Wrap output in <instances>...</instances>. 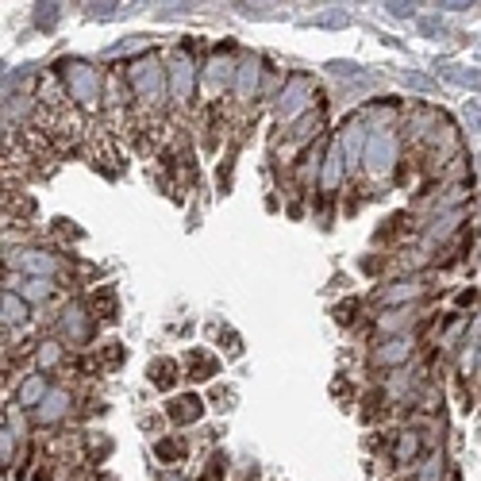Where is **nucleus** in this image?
<instances>
[{"instance_id": "nucleus-21", "label": "nucleus", "mask_w": 481, "mask_h": 481, "mask_svg": "<svg viewBox=\"0 0 481 481\" xmlns=\"http://www.w3.org/2000/svg\"><path fill=\"white\" fill-rule=\"evenodd\" d=\"M0 312H5V331H24L31 324V304L15 293V289H5V300H0Z\"/></svg>"}, {"instance_id": "nucleus-26", "label": "nucleus", "mask_w": 481, "mask_h": 481, "mask_svg": "<svg viewBox=\"0 0 481 481\" xmlns=\"http://www.w3.org/2000/svg\"><path fill=\"white\" fill-rule=\"evenodd\" d=\"M147 378H151L154 389H173V385H178V362H173V358H154Z\"/></svg>"}, {"instance_id": "nucleus-35", "label": "nucleus", "mask_w": 481, "mask_h": 481, "mask_svg": "<svg viewBox=\"0 0 481 481\" xmlns=\"http://www.w3.org/2000/svg\"><path fill=\"white\" fill-rule=\"evenodd\" d=\"M328 74H335V77H358L362 70L355 66V62H328Z\"/></svg>"}, {"instance_id": "nucleus-10", "label": "nucleus", "mask_w": 481, "mask_h": 481, "mask_svg": "<svg viewBox=\"0 0 481 481\" xmlns=\"http://www.w3.org/2000/svg\"><path fill=\"white\" fill-rule=\"evenodd\" d=\"M266 66V62L259 58V54H243V58H239V74H235V89H231V104L239 108V112H243V116H247V112L254 108V104H259V93H262V70Z\"/></svg>"}, {"instance_id": "nucleus-9", "label": "nucleus", "mask_w": 481, "mask_h": 481, "mask_svg": "<svg viewBox=\"0 0 481 481\" xmlns=\"http://www.w3.org/2000/svg\"><path fill=\"white\" fill-rule=\"evenodd\" d=\"M431 293V281L424 274H408V278H397L389 285L374 289V304L385 309H420V300Z\"/></svg>"}, {"instance_id": "nucleus-12", "label": "nucleus", "mask_w": 481, "mask_h": 481, "mask_svg": "<svg viewBox=\"0 0 481 481\" xmlns=\"http://www.w3.org/2000/svg\"><path fill=\"white\" fill-rule=\"evenodd\" d=\"M74 408H77V393L70 389V385H54L51 397L31 412V420H35V427H58V424L70 420Z\"/></svg>"}, {"instance_id": "nucleus-38", "label": "nucleus", "mask_w": 481, "mask_h": 481, "mask_svg": "<svg viewBox=\"0 0 481 481\" xmlns=\"http://www.w3.org/2000/svg\"><path fill=\"white\" fill-rule=\"evenodd\" d=\"M405 82H408L412 89H431V82H427V77H420V74H405Z\"/></svg>"}, {"instance_id": "nucleus-34", "label": "nucleus", "mask_w": 481, "mask_h": 481, "mask_svg": "<svg viewBox=\"0 0 481 481\" xmlns=\"http://www.w3.org/2000/svg\"><path fill=\"white\" fill-rule=\"evenodd\" d=\"M358 309H362V300H343V304H335V319H339V324H355V319H358Z\"/></svg>"}, {"instance_id": "nucleus-13", "label": "nucleus", "mask_w": 481, "mask_h": 481, "mask_svg": "<svg viewBox=\"0 0 481 481\" xmlns=\"http://www.w3.org/2000/svg\"><path fill=\"white\" fill-rule=\"evenodd\" d=\"M328 142L331 139H319L316 147H309L304 151L297 162H293V170H289V182H293L300 192H319V173H324V154H328Z\"/></svg>"}, {"instance_id": "nucleus-32", "label": "nucleus", "mask_w": 481, "mask_h": 481, "mask_svg": "<svg viewBox=\"0 0 481 481\" xmlns=\"http://www.w3.org/2000/svg\"><path fill=\"white\" fill-rule=\"evenodd\" d=\"M85 451H89L93 462H101V458L112 455V439L108 436H85Z\"/></svg>"}, {"instance_id": "nucleus-2", "label": "nucleus", "mask_w": 481, "mask_h": 481, "mask_svg": "<svg viewBox=\"0 0 481 481\" xmlns=\"http://www.w3.org/2000/svg\"><path fill=\"white\" fill-rule=\"evenodd\" d=\"M54 74L62 77V85L70 93V104L82 112L85 120H93L96 112H104V93H108V74L89 58H58Z\"/></svg>"}, {"instance_id": "nucleus-25", "label": "nucleus", "mask_w": 481, "mask_h": 481, "mask_svg": "<svg viewBox=\"0 0 481 481\" xmlns=\"http://www.w3.org/2000/svg\"><path fill=\"white\" fill-rule=\"evenodd\" d=\"M15 293H20L31 309L35 304H46V300H54L58 293V281H43V278H24V285H15Z\"/></svg>"}, {"instance_id": "nucleus-28", "label": "nucleus", "mask_w": 481, "mask_h": 481, "mask_svg": "<svg viewBox=\"0 0 481 481\" xmlns=\"http://www.w3.org/2000/svg\"><path fill=\"white\" fill-rule=\"evenodd\" d=\"M443 474H447V462H443V455L436 451V455H427V462L420 470L412 474V481H443Z\"/></svg>"}, {"instance_id": "nucleus-4", "label": "nucleus", "mask_w": 481, "mask_h": 481, "mask_svg": "<svg viewBox=\"0 0 481 481\" xmlns=\"http://www.w3.org/2000/svg\"><path fill=\"white\" fill-rule=\"evenodd\" d=\"M316 108H324V89L316 85V77L312 74H297V70L285 74L281 89L274 93V123L289 132V127L300 123Z\"/></svg>"}, {"instance_id": "nucleus-18", "label": "nucleus", "mask_w": 481, "mask_h": 481, "mask_svg": "<svg viewBox=\"0 0 481 481\" xmlns=\"http://www.w3.org/2000/svg\"><path fill=\"white\" fill-rule=\"evenodd\" d=\"M31 358H35V370L39 374L70 370V362H74V358H66V343H62V339H43V343H35Z\"/></svg>"}, {"instance_id": "nucleus-27", "label": "nucleus", "mask_w": 481, "mask_h": 481, "mask_svg": "<svg viewBox=\"0 0 481 481\" xmlns=\"http://www.w3.org/2000/svg\"><path fill=\"white\" fill-rule=\"evenodd\" d=\"M12 462H15V431L5 416V424H0V466H5V474L12 470Z\"/></svg>"}, {"instance_id": "nucleus-3", "label": "nucleus", "mask_w": 481, "mask_h": 481, "mask_svg": "<svg viewBox=\"0 0 481 481\" xmlns=\"http://www.w3.org/2000/svg\"><path fill=\"white\" fill-rule=\"evenodd\" d=\"M405 166V135H400L397 123H374L370 142H366V154H362V182L366 185H389L393 173Z\"/></svg>"}, {"instance_id": "nucleus-22", "label": "nucleus", "mask_w": 481, "mask_h": 481, "mask_svg": "<svg viewBox=\"0 0 481 481\" xmlns=\"http://www.w3.org/2000/svg\"><path fill=\"white\" fill-rule=\"evenodd\" d=\"M185 366H189V378L192 381H212L220 374V358L212 355V350H204V347H192Z\"/></svg>"}, {"instance_id": "nucleus-1", "label": "nucleus", "mask_w": 481, "mask_h": 481, "mask_svg": "<svg viewBox=\"0 0 481 481\" xmlns=\"http://www.w3.org/2000/svg\"><path fill=\"white\" fill-rule=\"evenodd\" d=\"M123 82L132 89V104L139 112V120L154 127L158 120L173 108L170 104V74H166V54L158 51H142L132 62H120Z\"/></svg>"}, {"instance_id": "nucleus-31", "label": "nucleus", "mask_w": 481, "mask_h": 481, "mask_svg": "<svg viewBox=\"0 0 481 481\" xmlns=\"http://www.w3.org/2000/svg\"><path fill=\"white\" fill-rule=\"evenodd\" d=\"M62 20V5H39L35 8V27L39 31H54Z\"/></svg>"}, {"instance_id": "nucleus-23", "label": "nucleus", "mask_w": 481, "mask_h": 481, "mask_svg": "<svg viewBox=\"0 0 481 481\" xmlns=\"http://www.w3.org/2000/svg\"><path fill=\"white\" fill-rule=\"evenodd\" d=\"M154 458L162 462V466H182L189 458V443L178 439V436H158L154 439Z\"/></svg>"}, {"instance_id": "nucleus-29", "label": "nucleus", "mask_w": 481, "mask_h": 481, "mask_svg": "<svg viewBox=\"0 0 481 481\" xmlns=\"http://www.w3.org/2000/svg\"><path fill=\"white\" fill-rule=\"evenodd\" d=\"M96 358H101L104 370H120L123 358H127V350L120 343H104V347H96Z\"/></svg>"}, {"instance_id": "nucleus-33", "label": "nucleus", "mask_w": 481, "mask_h": 481, "mask_svg": "<svg viewBox=\"0 0 481 481\" xmlns=\"http://www.w3.org/2000/svg\"><path fill=\"white\" fill-rule=\"evenodd\" d=\"M228 477V455H212V462H208V470H204V477L201 481H223Z\"/></svg>"}, {"instance_id": "nucleus-7", "label": "nucleus", "mask_w": 481, "mask_h": 481, "mask_svg": "<svg viewBox=\"0 0 481 481\" xmlns=\"http://www.w3.org/2000/svg\"><path fill=\"white\" fill-rule=\"evenodd\" d=\"M8 270H15V274H24V278L62 281L70 274V262L46 247H15V250H8Z\"/></svg>"}, {"instance_id": "nucleus-8", "label": "nucleus", "mask_w": 481, "mask_h": 481, "mask_svg": "<svg viewBox=\"0 0 481 481\" xmlns=\"http://www.w3.org/2000/svg\"><path fill=\"white\" fill-rule=\"evenodd\" d=\"M54 335L66 347H89L93 335H96V316L85 300H70L62 304L58 316H54Z\"/></svg>"}, {"instance_id": "nucleus-24", "label": "nucleus", "mask_w": 481, "mask_h": 481, "mask_svg": "<svg viewBox=\"0 0 481 481\" xmlns=\"http://www.w3.org/2000/svg\"><path fill=\"white\" fill-rule=\"evenodd\" d=\"M89 309H93L96 319H116V316H120V297H116V289H112V285H96L93 297H89Z\"/></svg>"}, {"instance_id": "nucleus-20", "label": "nucleus", "mask_w": 481, "mask_h": 481, "mask_svg": "<svg viewBox=\"0 0 481 481\" xmlns=\"http://www.w3.org/2000/svg\"><path fill=\"white\" fill-rule=\"evenodd\" d=\"M462 220H466V212H439V216H431L427 220V228H424V243L427 247H436V243H447L451 235H458L462 231Z\"/></svg>"}, {"instance_id": "nucleus-19", "label": "nucleus", "mask_w": 481, "mask_h": 481, "mask_svg": "<svg viewBox=\"0 0 481 481\" xmlns=\"http://www.w3.org/2000/svg\"><path fill=\"white\" fill-rule=\"evenodd\" d=\"M204 416V400L197 397V393H182V397H173L170 405H166V420L170 424H178V427H185V424H197Z\"/></svg>"}, {"instance_id": "nucleus-5", "label": "nucleus", "mask_w": 481, "mask_h": 481, "mask_svg": "<svg viewBox=\"0 0 481 481\" xmlns=\"http://www.w3.org/2000/svg\"><path fill=\"white\" fill-rule=\"evenodd\" d=\"M201 66L197 62V43H178L173 51L166 54V74H170V104L178 116L197 104V93H201Z\"/></svg>"}, {"instance_id": "nucleus-16", "label": "nucleus", "mask_w": 481, "mask_h": 481, "mask_svg": "<svg viewBox=\"0 0 481 481\" xmlns=\"http://www.w3.org/2000/svg\"><path fill=\"white\" fill-rule=\"evenodd\" d=\"M51 389H54V381H51V374H39V370H27L24 378H20V385H15V393H12V400H15V408H24V412H35L46 397H51Z\"/></svg>"}, {"instance_id": "nucleus-40", "label": "nucleus", "mask_w": 481, "mask_h": 481, "mask_svg": "<svg viewBox=\"0 0 481 481\" xmlns=\"http://www.w3.org/2000/svg\"><path fill=\"white\" fill-rule=\"evenodd\" d=\"M162 481H182V477H178V474H166V477H162Z\"/></svg>"}, {"instance_id": "nucleus-14", "label": "nucleus", "mask_w": 481, "mask_h": 481, "mask_svg": "<svg viewBox=\"0 0 481 481\" xmlns=\"http://www.w3.org/2000/svg\"><path fill=\"white\" fill-rule=\"evenodd\" d=\"M424 324L427 319L420 316V309H385L374 316V335L378 339H397V335H412Z\"/></svg>"}, {"instance_id": "nucleus-30", "label": "nucleus", "mask_w": 481, "mask_h": 481, "mask_svg": "<svg viewBox=\"0 0 481 481\" xmlns=\"http://www.w3.org/2000/svg\"><path fill=\"white\" fill-rule=\"evenodd\" d=\"M447 82H455V85H466V89H481V74L466 70V66H447Z\"/></svg>"}, {"instance_id": "nucleus-11", "label": "nucleus", "mask_w": 481, "mask_h": 481, "mask_svg": "<svg viewBox=\"0 0 481 481\" xmlns=\"http://www.w3.org/2000/svg\"><path fill=\"white\" fill-rule=\"evenodd\" d=\"M416 358V339L412 335H397V339H374L370 355V370H400V366H408Z\"/></svg>"}, {"instance_id": "nucleus-15", "label": "nucleus", "mask_w": 481, "mask_h": 481, "mask_svg": "<svg viewBox=\"0 0 481 481\" xmlns=\"http://www.w3.org/2000/svg\"><path fill=\"white\" fill-rule=\"evenodd\" d=\"M424 447H427V436H424L420 427H400L397 436L389 439V462H393L397 470H408V466L420 462Z\"/></svg>"}, {"instance_id": "nucleus-39", "label": "nucleus", "mask_w": 481, "mask_h": 481, "mask_svg": "<svg viewBox=\"0 0 481 481\" xmlns=\"http://www.w3.org/2000/svg\"><path fill=\"white\" fill-rule=\"evenodd\" d=\"M439 8H447V12H462V8H470L466 0H447V5H439Z\"/></svg>"}, {"instance_id": "nucleus-6", "label": "nucleus", "mask_w": 481, "mask_h": 481, "mask_svg": "<svg viewBox=\"0 0 481 481\" xmlns=\"http://www.w3.org/2000/svg\"><path fill=\"white\" fill-rule=\"evenodd\" d=\"M239 58L231 43H220L208 51L204 66H201V93L208 96V108H220L223 96H231L235 89V74H239Z\"/></svg>"}, {"instance_id": "nucleus-37", "label": "nucleus", "mask_w": 481, "mask_h": 481, "mask_svg": "<svg viewBox=\"0 0 481 481\" xmlns=\"http://www.w3.org/2000/svg\"><path fill=\"white\" fill-rule=\"evenodd\" d=\"M385 8H389V12L397 15V20H405V15H412V12H416V5H400V0H397V5H385Z\"/></svg>"}, {"instance_id": "nucleus-36", "label": "nucleus", "mask_w": 481, "mask_h": 481, "mask_svg": "<svg viewBox=\"0 0 481 481\" xmlns=\"http://www.w3.org/2000/svg\"><path fill=\"white\" fill-rule=\"evenodd\" d=\"M116 8L120 5H89V15H93V20H112V15H116Z\"/></svg>"}, {"instance_id": "nucleus-17", "label": "nucleus", "mask_w": 481, "mask_h": 481, "mask_svg": "<svg viewBox=\"0 0 481 481\" xmlns=\"http://www.w3.org/2000/svg\"><path fill=\"white\" fill-rule=\"evenodd\" d=\"M350 178V170L343 162V151L335 147V139L328 142V154H324V173H319V197H335V192L343 189V182Z\"/></svg>"}]
</instances>
